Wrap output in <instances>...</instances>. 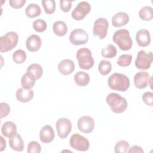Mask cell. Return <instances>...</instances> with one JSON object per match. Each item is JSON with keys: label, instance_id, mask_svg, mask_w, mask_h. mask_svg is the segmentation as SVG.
Returning a JSON list of instances; mask_svg holds the SVG:
<instances>
[{"label": "cell", "instance_id": "44dd1931", "mask_svg": "<svg viewBox=\"0 0 153 153\" xmlns=\"http://www.w3.org/2000/svg\"><path fill=\"white\" fill-rule=\"evenodd\" d=\"M26 73H27L34 80L36 81L40 79L42 75V67L38 63H32L27 67Z\"/></svg>", "mask_w": 153, "mask_h": 153}, {"label": "cell", "instance_id": "6da1fadb", "mask_svg": "<svg viewBox=\"0 0 153 153\" xmlns=\"http://www.w3.org/2000/svg\"><path fill=\"white\" fill-rule=\"evenodd\" d=\"M108 84L112 90L124 92L128 89L130 80L126 75L116 72L108 78Z\"/></svg>", "mask_w": 153, "mask_h": 153}, {"label": "cell", "instance_id": "1f68e13d", "mask_svg": "<svg viewBox=\"0 0 153 153\" xmlns=\"http://www.w3.org/2000/svg\"><path fill=\"white\" fill-rule=\"evenodd\" d=\"M130 148V145L128 142L126 140H121L118 141L115 146H114V151L116 153H126L127 152L128 148Z\"/></svg>", "mask_w": 153, "mask_h": 153}, {"label": "cell", "instance_id": "cb8c5ba5", "mask_svg": "<svg viewBox=\"0 0 153 153\" xmlns=\"http://www.w3.org/2000/svg\"><path fill=\"white\" fill-rule=\"evenodd\" d=\"M53 30L54 34L59 36H65L68 32V27L63 21L55 22L53 25Z\"/></svg>", "mask_w": 153, "mask_h": 153}, {"label": "cell", "instance_id": "d6a6232c", "mask_svg": "<svg viewBox=\"0 0 153 153\" xmlns=\"http://www.w3.org/2000/svg\"><path fill=\"white\" fill-rule=\"evenodd\" d=\"M132 60V56L128 54H124L121 55L117 60L118 65L121 67H127L129 66Z\"/></svg>", "mask_w": 153, "mask_h": 153}, {"label": "cell", "instance_id": "9a60e30c", "mask_svg": "<svg viewBox=\"0 0 153 153\" xmlns=\"http://www.w3.org/2000/svg\"><path fill=\"white\" fill-rule=\"evenodd\" d=\"M41 44L40 36L35 34L30 35L26 41V47L30 52L38 51L41 47Z\"/></svg>", "mask_w": 153, "mask_h": 153}, {"label": "cell", "instance_id": "7c38bea8", "mask_svg": "<svg viewBox=\"0 0 153 153\" xmlns=\"http://www.w3.org/2000/svg\"><path fill=\"white\" fill-rule=\"evenodd\" d=\"M95 126L94 119L90 116L85 115L80 117L77 122V126L79 131L84 133H91Z\"/></svg>", "mask_w": 153, "mask_h": 153}, {"label": "cell", "instance_id": "7402d4cb", "mask_svg": "<svg viewBox=\"0 0 153 153\" xmlns=\"http://www.w3.org/2000/svg\"><path fill=\"white\" fill-rule=\"evenodd\" d=\"M1 133L3 136L10 138L17 133V127L14 123L8 121L5 122L1 127Z\"/></svg>", "mask_w": 153, "mask_h": 153}, {"label": "cell", "instance_id": "60d3db41", "mask_svg": "<svg viewBox=\"0 0 153 153\" xmlns=\"http://www.w3.org/2000/svg\"><path fill=\"white\" fill-rule=\"evenodd\" d=\"M1 144L0 151L2 152L6 148V142H5V140H4V137L2 136H1Z\"/></svg>", "mask_w": 153, "mask_h": 153}, {"label": "cell", "instance_id": "30bf717a", "mask_svg": "<svg viewBox=\"0 0 153 153\" xmlns=\"http://www.w3.org/2000/svg\"><path fill=\"white\" fill-rule=\"evenodd\" d=\"M69 41L74 45H83L88 42V35L82 29H76L71 32Z\"/></svg>", "mask_w": 153, "mask_h": 153}, {"label": "cell", "instance_id": "d4e9b609", "mask_svg": "<svg viewBox=\"0 0 153 153\" xmlns=\"http://www.w3.org/2000/svg\"><path fill=\"white\" fill-rule=\"evenodd\" d=\"M41 13V9L36 4H30L25 9V14L29 18H34L39 16Z\"/></svg>", "mask_w": 153, "mask_h": 153}, {"label": "cell", "instance_id": "e575fe53", "mask_svg": "<svg viewBox=\"0 0 153 153\" xmlns=\"http://www.w3.org/2000/svg\"><path fill=\"white\" fill-rule=\"evenodd\" d=\"M41 151V145L36 141H30L28 145L27 152L28 153H40Z\"/></svg>", "mask_w": 153, "mask_h": 153}, {"label": "cell", "instance_id": "484cf974", "mask_svg": "<svg viewBox=\"0 0 153 153\" xmlns=\"http://www.w3.org/2000/svg\"><path fill=\"white\" fill-rule=\"evenodd\" d=\"M140 19L145 21H149L153 17V10L150 6H144L142 7L139 11Z\"/></svg>", "mask_w": 153, "mask_h": 153}, {"label": "cell", "instance_id": "ab89813d", "mask_svg": "<svg viewBox=\"0 0 153 153\" xmlns=\"http://www.w3.org/2000/svg\"><path fill=\"white\" fill-rule=\"evenodd\" d=\"M127 152L129 153H143L144 151L142 147L138 145H134L131 148H129Z\"/></svg>", "mask_w": 153, "mask_h": 153}, {"label": "cell", "instance_id": "4fadbf2b", "mask_svg": "<svg viewBox=\"0 0 153 153\" xmlns=\"http://www.w3.org/2000/svg\"><path fill=\"white\" fill-rule=\"evenodd\" d=\"M152 77L147 72L140 71L136 73L134 76V84L135 87L139 89L146 88L148 85L151 84Z\"/></svg>", "mask_w": 153, "mask_h": 153}, {"label": "cell", "instance_id": "d590c367", "mask_svg": "<svg viewBox=\"0 0 153 153\" xmlns=\"http://www.w3.org/2000/svg\"><path fill=\"white\" fill-rule=\"evenodd\" d=\"M143 102L148 106H153V93L151 91H146L142 95Z\"/></svg>", "mask_w": 153, "mask_h": 153}, {"label": "cell", "instance_id": "5b68a950", "mask_svg": "<svg viewBox=\"0 0 153 153\" xmlns=\"http://www.w3.org/2000/svg\"><path fill=\"white\" fill-rule=\"evenodd\" d=\"M18 34L15 32H8L0 38V51L5 53L13 50L17 44Z\"/></svg>", "mask_w": 153, "mask_h": 153}, {"label": "cell", "instance_id": "83f0119b", "mask_svg": "<svg viewBox=\"0 0 153 153\" xmlns=\"http://www.w3.org/2000/svg\"><path fill=\"white\" fill-rule=\"evenodd\" d=\"M35 80H34L27 73H25L21 78V84L22 88L26 90H30L35 85Z\"/></svg>", "mask_w": 153, "mask_h": 153}, {"label": "cell", "instance_id": "4316f807", "mask_svg": "<svg viewBox=\"0 0 153 153\" xmlns=\"http://www.w3.org/2000/svg\"><path fill=\"white\" fill-rule=\"evenodd\" d=\"M117 54V50L116 47L112 44H108L107 46L103 48L101 51V55L108 59H111L114 57Z\"/></svg>", "mask_w": 153, "mask_h": 153}, {"label": "cell", "instance_id": "ac0fdd59", "mask_svg": "<svg viewBox=\"0 0 153 153\" xmlns=\"http://www.w3.org/2000/svg\"><path fill=\"white\" fill-rule=\"evenodd\" d=\"M129 22V16L125 12H118L112 17V24L115 27L124 26Z\"/></svg>", "mask_w": 153, "mask_h": 153}, {"label": "cell", "instance_id": "f1b7e54d", "mask_svg": "<svg viewBox=\"0 0 153 153\" xmlns=\"http://www.w3.org/2000/svg\"><path fill=\"white\" fill-rule=\"evenodd\" d=\"M98 70L101 75H107L112 70V65L108 60H101L98 65Z\"/></svg>", "mask_w": 153, "mask_h": 153}, {"label": "cell", "instance_id": "ba28073f", "mask_svg": "<svg viewBox=\"0 0 153 153\" xmlns=\"http://www.w3.org/2000/svg\"><path fill=\"white\" fill-rule=\"evenodd\" d=\"M56 127L59 137L61 139H65L72 130V124L69 119L62 117L57 120Z\"/></svg>", "mask_w": 153, "mask_h": 153}, {"label": "cell", "instance_id": "2e32d148", "mask_svg": "<svg viewBox=\"0 0 153 153\" xmlns=\"http://www.w3.org/2000/svg\"><path fill=\"white\" fill-rule=\"evenodd\" d=\"M136 40L140 47H146L151 43L149 32L145 29L139 30L136 35Z\"/></svg>", "mask_w": 153, "mask_h": 153}, {"label": "cell", "instance_id": "7a4b0ae2", "mask_svg": "<svg viewBox=\"0 0 153 153\" xmlns=\"http://www.w3.org/2000/svg\"><path fill=\"white\" fill-rule=\"evenodd\" d=\"M106 102L110 106L111 111L116 114L124 112L128 105L127 100L118 93H109L106 97Z\"/></svg>", "mask_w": 153, "mask_h": 153}, {"label": "cell", "instance_id": "277c9868", "mask_svg": "<svg viewBox=\"0 0 153 153\" xmlns=\"http://www.w3.org/2000/svg\"><path fill=\"white\" fill-rule=\"evenodd\" d=\"M76 57L81 69L88 70L93 68L94 60L92 57V53L88 48L84 47L79 49L76 54Z\"/></svg>", "mask_w": 153, "mask_h": 153}, {"label": "cell", "instance_id": "f35d334b", "mask_svg": "<svg viewBox=\"0 0 153 153\" xmlns=\"http://www.w3.org/2000/svg\"><path fill=\"white\" fill-rule=\"evenodd\" d=\"M26 2L25 0H10L8 2L12 8L19 9L22 8Z\"/></svg>", "mask_w": 153, "mask_h": 153}, {"label": "cell", "instance_id": "9c48e42d", "mask_svg": "<svg viewBox=\"0 0 153 153\" xmlns=\"http://www.w3.org/2000/svg\"><path fill=\"white\" fill-rule=\"evenodd\" d=\"M109 23L105 18H99L94 23L93 32L94 36H99V39H104L108 33Z\"/></svg>", "mask_w": 153, "mask_h": 153}, {"label": "cell", "instance_id": "ffe728a7", "mask_svg": "<svg viewBox=\"0 0 153 153\" xmlns=\"http://www.w3.org/2000/svg\"><path fill=\"white\" fill-rule=\"evenodd\" d=\"M34 93L32 90H26L23 88H19L16 93V97L18 101L22 103H26L30 101L33 97Z\"/></svg>", "mask_w": 153, "mask_h": 153}, {"label": "cell", "instance_id": "603a6c76", "mask_svg": "<svg viewBox=\"0 0 153 153\" xmlns=\"http://www.w3.org/2000/svg\"><path fill=\"white\" fill-rule=\"evenodd\" d=\"M74 81L77 85L84 87L88 84L90 82V76L85 72L79 71L76 72L74 76Z\"/></svg>", "mask_w": 153, "mask_h": 153}, {"label": "cell", "instance_id": "f546056e", "mask_svg": "<svg viewBox=\"0 0 153 153\" xmlns=\"http://www.w3.org/2000/svg\"><path fill=\"white\" fill-rule=\"evenodd\" d=\"M42 5L44 11L47 14H53L56 10V2L54 0H42L41 1Z\"/></svg>", "mask_w": 153, "mask_h": 153}, {"label": "cell", "instance_id": "5bb4252c", "mask_svg": "<svg viewBox=\"0 0 153 153\" xmlns=\"http://www.w3.org/2000/svg\"><path fill=\"white\" fill-rule=\"evenodd\" d=\"M39 136L42 143H48L54 140L55 134L53 128L50 125H45L41 128Z\"/></svg>", "mask_w": 153, "mask_h": 153}, {"label": "cell", "instance_id": "52a82bcc", "mask_svg": "<svg viewBox=\"0 0 153 153\" xmlns=\"http://www.w3.org/2000/svg\"><path fill=\"white\" fill-rule=\"evenodd\" d=\"M69 144L73 149L79 151H86L90 147L88 140L78 133H74L71 136Z\"/></svg>", "mask_w": 153, "mask_h": 153}, {"label": "cell", "instance_id": "836d02e7", "mask_svg": "<svg viewBox=\"0 0 153 153\" xmlns=\"http://www.w3.org/2000/svg\"><path fill=\"white\" fill-rule=\"evenodd\" d=\"M32 27L37 32H43L47 29V22L42 19H37L33 23Z\"/></svg>", "mask_w": 153, "mask_h": 153}, {"label": "cell", "instance_id": "8d00e7d4", "mask_svg": "<svg viewBox=\"0 0 153 153\" xmlns=\"http://www.w3.org/2000/svg\"><path fill=\"white\" fill-rule=\"evenodd\" d=\"M0 108H1V118H2L4 117H7L10 112V107L7 103L1 102L0 103Z\"/></svg>", "mask_w": 153, "mask_h": 153}, {"label": "cell", "instance_id": "3957f363", "mask_svg": "<svg viewBox=\"0 0 153 153\" xmlns=\"http://www.w3.org/2000/svg\"><path fill=\"white\" fill-rule=\"evenodd\" d=\"M112 40L123 51L129 50L131 49L133 45V41L130 35V32L128 30L125 29L117 30L113 35Z\"/></svg>", "mask_w": 153, "mask_h": 153}, {"label": "cell", "instance_id": "e0dca14e", "mask_svg": "<svg viewBox=\"0 0 153 153\" xmlns=\"http://www.w3.org/2000/svg\"><path fill=\"white\" fill-rule=\"evenodd\" d=\"M75 69V64L70 59H64L58 64V70L63 75H68L72 74Z\"/></svg>", "mask_w": 153, "mask_h": 153}, {"label": "cell", "instance_id": "74e56055", "mask_svg": "<svg viewBox=\"0 0 153 153\" xmlns=\"http://www.w3.org/2000/svg\"><path fill=\"white\" fill-rule=\"evenodd\" d=\"M72 4V1H64V0H61L60 1V7L61 10L65 12H69L71 8Z\"/></svg>", "mask_w": 153, "mask_h": 153}, {"label": "cell", "instance_id": "8fae6325", "mask_svg": "<svg viewBox=\"0 0 153 153\" xmlns=\"http://www.w3.org/2000/svg\"><path fill=\"white\" fill-rule=\"evenodd\" d=\"M91 5L87 1H81L78 4L72 12V17L76 20H81L90 12Z\"/></svg>", "mask_w": 153, "mask_h": 153}, {"label": "cell", "instance_id": "4dcf8cb0", "mask_svg": "<svg viewBox=\"0 0 153 153\" xmlns=\"http://www.w3.org/2000/svg\"><path fill=\"white\" fill-rule=\"evenodd\" d=\"M13 60L17 64H22L25 62L27 56L26 53L22 49L15 51L13 54Z\"/></svg>", "mask_w": 153, "mask_h": 153}, {"label": "cell", "instance_id": "d6986e66", "mask_svg": "<svg viewBox=\"0 0 153 153\" xmlns=\"http://www.w3.org/2000/svg\"><path fill=\"white\" fill-rule=\"evenodd\" d=\"M8 142L10 147L14 151L21 152L24 149V142L21 136L17 133L9 138Z\"/></svg>", "mask_w": 153, "mask_h": 153}, {"label": "cell", "instance_id": "8992f818", "mask_svg": "<svg viewBox=\"0 0 153 153\" xmlns=\"http://www.w3.org/2000/svg\"><path fill=\"white\" fill-rule=\"evenodd\" d=\"M153 60V55L151 51L146 53L144 50H140L137 53L135 60V66L137 69L146 70L151 67Z\"/></svg>", "mask_w": 153, "mask_h": 153}]
</instances>
